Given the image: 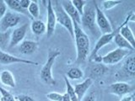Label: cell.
I'll return each mask as SVG.
<instances>
[{"mask_svg": "<svg viewBox=\"0 0 135 101\" xmlns=\"http://www.w3.org/2000/svg\"><path fill=\"white\" fill-rule=\"evenodd\" d=\"M31 29L36 36H41L46 33V26L43 21L34 19L31 24Z\"/></svg>", "mask_w": 135, "mask_h": 101, "instance_id": "17", "label": "cell"}, {"mask_svg": "<svg viewBox=\"0 0 135 101\" xmlns=\"http://www.w3.org/2000/svg\"><path fill=\"white\" fill-rule=\"evenodd\" d=\"M0 82L4 86L9 88H15L16 85L15 76L8 70H3L0 73Z\"/></svg>", "mask_w": 135, "mask_h": 101, "instance_id": "16", "label": "cell"}, {"mask_svg": "<svg viewBox=\"0 0 135 101\" xmlns=\"http://www.w3.org/2000/svg\"><path fill=\"white\" fill-rule=\"evenodd\" d=\"M0 94H1L0 101H16L14 95L1 86H0Z\"/></svg>", "mask_w": 135, "mask_h": 101, "instance_id": "25", "label": "cell"}, {"mask_svg": "<svg viewBox=\"0 0 135 101\" xmlns=\"http://www.w3.org/2000/svg\"><path fill=\"white\" fill-rule=\"evenodd\" d=\"M46 96V98L51 101H62L63 94H59L57 92H51Z\"/></svg>", "mask_w": 135, "mask_h": 101, "instance_id": "28", "label": "cell"}, {"mask_svg": "<svg viewBox=\"0 0 135 101\" xmlns=\"http://www.w3.org/2000/svg\"><path fill=\"white\" fill-rule=\"evenodd\" d=\"M93 3H94V7L95 10V22L100 32L103 34V35L112 32V26L108 19L107 18V16L105 15V14L100 8V7L97 5L95 1H93Z\"/></svg>", "mask_w": 135, "mask_h": 101, "instance_id": "6", "label": "cell"}, {"mask_svg": "<svg viewBox=\"0 0 135 101\" xmlns=\"http://www.w3.org/2000/svg\"><path fill=\"white\" fill-rule=\"evenodd\" d=\"M20 15L13 12H6L1 19H0V31L6 32L11 28L15 27L20 22Z\"/></svg>", "mask_w": 135, "mask_h": 101, "instance_id": "7", "label": "cell"}, {"mask_svg": "<svg viewBox=\"0 0 135 101\" xmlns=\"http://www.w3.org/2000/svg\"><path fill=\"white\" fill-rule=\"evenodd\" d=\"M81 100L82 101H95L96 100L95 94L94 93H90V94H88L87 95L84 96V98Z\"/></svg>", "mask_w": 135, "mask_h": 101, "instance_id": "31", "label": "cell"}, {"mask_svg": "<svg viewBox=\"0 0 135 101\" xmlns=\"http://www.w3.org/2000/svg\"><path fill=\"white\" fill-rule=\"evenodd\" d=\"M71 3L73 4V6L76 8L80 15L83 14V11H84V8L86 5V1H84V0H71Z\"/></svg>", "mask_w": 135, "mask_h": 101, "instance_id": "26", "label": "cell"}, {"mask_svg": "<svg viewBox=\"0 0 135 101\" xmlns=\"http://www.w3.org/2000/svg\"><path fill=\"white\" fill-rule=\"evenodd\" d=\"M52 8L56 15L57 23L61 24L62 26L64 27L67 31L69 32L72 39L74 38V24L73 21L70 19V17L67 14V13L64 11L61 5V1H54L52 2Z\"/></svg>", "mask_w": 135, "mask_h": 101, "instance_id": "4", "label": "cell"}, {"mask_svg": "<svg viewBox=\"0 0 135 101\" xmlns=\"http://www.w3.org/2000/svg\"><path fill=\"white\" fill-rule=\"evenodd\" d=\"M19 2H20L21 8H22L23 9H25V10L28 9L30 4H31V0H19Z\"/></svg>", "mask_w": 135, "mask_h": 101, "instance_id": "32", "label": "cell"}, {"mask_svg": "<svg viewBox=\"0 0 135 101\" xmlns=\"http://www.w3.org/2000/svg\"><path fill=\"white\" fill-rule=\"evenodd\" d=\"M107 71V68L103 64L100 63H95L94 66H92L90 68V78H96L100 76L103 75L105 72Z\"/></svg>", "mask_w": 135, "mask_h": 101, "instance_id": "19", "label": "cell"}, {"mask_svg": "<svg viewBox=\"0 0 135 101\" xmlns=\"http://www.w3.org/2000/svg\"><path fill=\"white\" fill-rule=\"evenodd\" d=\"M120 101H133V94L126 95L124 97H122Z\"/></svg>", "mask_w": 135, "mask_h": 101, "instance_id": "33", "label": "cell"}, {"mask_svg": "<svg viewBox=\"0 0 135 101\" xmlns=\"http://www.w3.org/2000/svg\"><path fill=\"white\" fill-rule=\"evenodd\" d=\"M15 98V99L19 101H36L32 97L26 95V94H18V95H16Z\"/></svg>", "mask_w": 135, "mask_h": 101, "instance_id": "29", "label": "cell"}, {"mask_svg": "<svg viewBox=\"0 0 135 101\" xmlns=\"http://www.w3.org/2000/svg\"><path fill=\"white\" fill-rule=\"evenodd\" d=\"M134 90V87L125 82H117L112 83L108 87V92L110 94L117 95L118 97H124L129 95Z\"/></svg>", "mask_w": 135, "mask_h": 101, "instance_id": "8", "label": "cell"}, {"mask_svg": "<svg viewBox=\"0 0 135 101\" xmlns=\"http://www.w3.org/2000/svg\"><path fill=\"white\" fill-rule=\"evenodd\" d=\"M62 101H71L69 95H68L67 93H65V94H63V97H62Z\"/></svg>", "mask_w": 135, "mask_h": 101, "instance_id": "34", "label": "cell"}, {"mask_svg": "<svg viewBox=\"0 0 135 101\" xmlns=\"http://www.w3.org/2000/svg\"><path fill=\"white\" fill-rule=\"evenodd\" d=\"M5 3L7 7H8L11 10L19 13V14H26V10L21 8L19 0H5Z\"/></svg>", "mask_w": 135, "mask_h": 101, "instance_id": "21", "label": "cell"}, {"mask_svg": "<svg viewBox=\"0 0 135 101\" xmlns=\"http://www.w3.org/2000/svg\"><path fill=\"white\" fill-rule=\"evenodd\" d=\"M11 32H12L11 29L6 32L0 31V50H3L7 48V46L9 44Z\"/></svg>", "mask_w": 135, "mask_h": 101, "instance_id": "22", "label": "cell"}, {"mask_svg": "<svg viewBox=\"0 0 135 101\" xmlns=\"http://www.w3.org/2000/svg\"><path fill=\"white\" fill-rule=\"evenodd\" d=\"M7 12V5L4 0H0V19L6 14Z\"/></svg>", "mask_w": 135, "mask_h": 101, "instance_id": "30", "label": "cell"}, {"mask_svg": "<svg viewBox=\"0 0 135 101\" xmlns=\"http://www.w3.org/2000/svg\"><path fill=\"white\" fill-rule=\"evenodd\" d=\"M131 54L128 57L124 62L123 66L121 68V70L118 72L117 74V77L121 78H134L135 76V60H134V55Z\"/></svg>", "mask_w": 135, "mask_h": 101, "instance_id": "9", "label": "cell"}, {"mask_svg": "<svg viewBox=\"0 0 135 101\" xmlns=\"http://www.w3.org/2000/svg\"><path fill=\"white\" fill-rule=\"evenodd\" d=\"M38 49V43L36 41L25 40L20 43L19 50L23 55H31L35 53Z\"/></svg>", "mask_w": 135, "mask_h": 101, "instance_id": "15", "label": "cell"}, {"mask_svg": "<svg viewBox=\"0 0 135 101\" xmlns=\"http://www.w3.org/2000/svg\"><path fill=\"white\" fill-rule=\"evenodd\" d=\"M133 53V52H130L128 50L117 48L115 50H112V52H108L107 55H105L104 57H102V58H101V62L104 63L105 65H114V64H117L118 62H120L123 58L130 56V55Z\"/></svg>", "mask_w": 135, "mask_h": 101, "instance_id": "5", "label": "cell"}, {"mask_svg": "<svg viewBox=\"0 0 135 101\" xmlns=\"http://www.w3.org/2000/svg\"><path fill=\"white\" fill-rule=\"evenodd\" d=\"M61 55V50L55 48H50L48 50V55H47V59L46 62L42 67L41 70L40 77L41 81L44 83L47 84L50 86H53L56 84V81L53 78L52 76V67L55 63L56 59Z\"/></svg>", "mask_w": 135, "mask_h": 101, "instance_id": "2", "label": "cell"}, {"mask_svg": "<svg viewBox=\"0 0 135 101\" xmlns=\"http://www.w3.org/2000/svg\"><path fill=\"white\" fill-rule=\"evenodd\" d=\"M74 24V32L76 44V50H77V57H76V63L81 64L87 60V57L90 54V41L87 34L84 32L82 27L79 24L73 22Z\"/></svg>", "mask_w": 135, "mask_h": 101, "instance_id": "1", "label": "cell"}, {"mask_svg": "<svg viewBox=\"0 0 135 101\" xmlns=\"http://www.w3.org/2000/svg\"><path fill=\"white\" fill-rule=\"evenodd\" d=\"M92 83H93V79L90 78H88L81 83H77V84H75L74 86H73L75 94L80 101H81V99L84 98V94H86L88 89L90 88Z\"/></svg>", "mask_w": 135, "mask_h": 101, "instance_id": "14", "label": "cell"}, {"mask_svg": "<svg viewBox=\"0 0 135 101\" xmlns=\"http://www.w3.org/2000/svg\"><path fill=\"white\" fill-rule=\"evenodd\" d=\"M46 14H47V18H46V35L48 37L52 36L54 32L55 29H56L57 25V19L56 15L52 8V3L51 0L47 1V6H46Z\"/></svg>", "mask_w": 135, "mask_h": 101, "instance_id": "12", "label": "cell"}, {"mask_svg": "<svg viewBox=\"0 0 135 101\" xmlns=\"http://www.w3.org/2000/svg\"><path fill=\"white\" fill-rule=\"evenodd\" d=\"M61 5L64 11L67 13V14L70 17V19L73 22L79 25L81 24V15L79 14V13L73 6L71 1H62Z\"/></svg>", "mask_w": 135, "mask_h": 101, "instance_id": "13", "label": "cell"}, {"mask_svg": "<svg viewBox=\"0 0 135 101\" xmlns=\"http://www.w3.org/2000/svg\"><path fill=\"white\" fill-rule=\"evenodd\" d=\"M81 25L83 29L89 31L94 36L98 38L100 37L101 33L100 32L95 22V10L94 3H93V5L86 4L84 6L83 14L81 15Z\"/></svg>", "mask_w": 135, "mask_h": 101, "instance_id": "3", "label": "cell"}, {"mask_svg": "<svg viewBox=\"0 0 135 101\" xmlns=\"http://www.w3.org/2000/svg\"><path fill=\"white\" fill-rule=\"evenodd\" d=\"M67 78L71 80H78L84 77V72L79 67H71L67 72Z\"/></svg>", "mask_w": 135, "mask_h": 101, "instance_id": "20", "label": "cell"}, {"mask_svg": "<svg viewBox=\"0 0 135 101\" xmlns=\"http://www.w3.org/2000/svg\"><path fill=\"white\" fill-rule=\"evenodd\" d=\"M122 3V1H120V0H105V1L103 2L102 4H103V8L105 9L109 10Z\"/></svg>", "mask_w": 135, "mask_h": 101, "instance_id": "27", "label": "cell"}, {"mask_svg": "<svg viewBox=\"0 0 135 101\" xmlns=\"http://www.w3.org/2000/svg\"><path fill=\"white\" fill-rule=\"evenodd\" d=\"M114 43H115L118 47L117 48H121V49H125V50H128L130 52H134L135 48H133L132 46H131L128 41H126L123 37H122L119 32H118L117 35L114 37Z\"/></svg>", "mask_w": 135, "mask_h": 101, "instance_id": "18", "label": "cell"}, {"mask_svg": "<svg viewBox=\"0 0 135 101\" xmlns=\"http://www.w3.org/2000/svg\"><path fill=\"white\" fill-rule=\"evenodd\" d=\"M29 28L28 24H24L20 27H17L15 29H13L10 36V41L8 44V48L11 49L15 46L20 44L25 39V36Z\"/></svg>", "mask_w": 135, "mask_h": 101, "instance_id": "10", "label": "cell"}, {"mask_svg": "<svg viewBox=\"0 0 135 101\" xmlns=\"http://www.w3.org/2000/svg\"><path fill=\"white\" fill-rule=\"evenodd\" d=\"M15 63H23V64H30V65H36V66L38 65V62H36L25 60V59L17 57L3 52L2 50H0V64L10 65V64H15Z\"/></svg>", "mask_w": 135, "mask_h": 101, "instance_id": "11", "label": "cell"}, {"mask_svg": "<svg viewBox=\"0 0 135 101\" xmlns=\"http://www.w3.org/2000/svg\"><path fill=\"white\" fill-rule=\"evenodd\" d=\"M28 12L29 14H31V16L32 18H34L35 19H38L40 16V8H39V5H38L37 2L36 1H31V4H30V6L28 8Z\"/></svg>", "mask_w": 135, "mask_h": 101, "instance_id": "24", "label": "cell"}, {"mask_svg": "<svg viewBox=\"0 0 135 101\" xmlns=\"http://www.w3.org/2000/svg\"><path fill=\"white\" fill-rule=\"evenodd\" d=\"M64 81H65V84H66V93L68 94V95H69L70 100L71 101H80L75 94L73 85L69 83V79L67 78L66 76H64Z\"/></svg>", "mask_w": 135, "mask_h": 101, "instance_id": "23", "label": "cell"}]
</instances>
